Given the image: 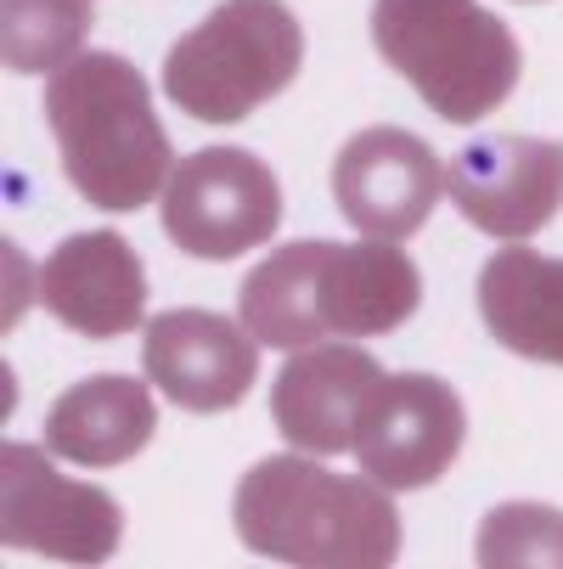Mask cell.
Masks as SVG:
<instances>
[{
    "instance_id": "13",
    "label": "cell",
    "mask_w": 563,
    "mask_h": 569,
    "mask_svg": "<svg viewBox=\"0 0 563 569\" xmlns=\"http://www.w3.org/2000/svg\"><path fill=\"white\" fill-rule=\"evenodd\" d=\"M40 305L79 339L147 328V271L124 231H79L40 266Z\"/></svg>"
},
{
    "instance_id": "7",
    "label": "cell",
    "mask_w": 563,
    "mask_h": 569,
    "mask_svg": "<svg viewBox=\"0 0 563 569\" xmlns=\"http://www.w3.org/2000/svg\"><path fill=\"white\" fill-rule=\"evenodd\" d=\"M468 440L462 395L434 372H383L366 395L355 429V457L383 491H423L434 485Z\"/></svg>"
},
{
    "instance_id": "10",
    "label": "cell",
    "mask_w": 563,
    "mask_h": 569,
    "mask_svg": "<svg viewBox=\"0 0 563 569\" xmlns=\"http://www.w3.org/2000/svg\"><path fill=\"white\" fill-rule=\"evenodd\" d=\"M440 192H445V164L412 130L372 124L350 136L333 158V203L361 237L406 242L412 231H423Z\"/></svg>"
},
{
    "instance_id": "1",
    "label": "cell",
    "mask_w": 563,
    "mask_h": 569,
    "mask_svg": "<svg viewBox=\"0 0 563 569\" xmlns=\"http://www.w3.org/2000/svg\"><path fill=\"white\" fill-rule=\"evenodd\" d=\"M394 491L366 473H333L310 451L260 457L231 497V525L254 558L299 569H389L400 558Z\"/></svg>"
},
{
    "instance_id": "5",
    "label": "cell",
    "mask_w": 563,
    "mask_h": 569,
    "mask_svg": "<svg viewBox=\"0 0 563 569\" xmlns=\"http://www.w3.org/2000/svg\"><path fill=\"white\" fill-rule=\"evenodd\" d=\"M164 231L192 260H237L282 226V187L265 158L243 147H209L175 164L158 198Z\"/></svg>"
},
{
    "instance_id": "2",
    "label": "cell",
    "mask_w": 563,
    "mask_h": 569,
    "mask_svg": "<svg viewBox=\"0 0 563 569\" xmlns=\"http://www.w3.org/2000/svg\"><path fill=\"white\" fill-rule=\"evenodd\" d=\"M46 124L62 152V176L86 203L130 214L164 198L175 158L152 113L147 79L130 57L79 51L68 68H57L46 86Z\"/></svg>"
},
{
    "instance_id": "16",
    "label": "cell",
    "mask_w": 563,
    "mask_h": 569,
    "mask_svg": "<svg viewBox=\"0 0 563 569\" xmlns=\"http://www.w3.org/2000/svg\"><path fill=\"white\" fill-rule=\"evenodd\" d=\"M91 0H0V46L12 73H57L91 40Z\"/></svg>"
},
{
    "instance_id": "3",
    "label": "cell",
    "mask_w": 563,
    "mask_h": 569,
    "mask_svg": "<svg viewBox=\"0 0 563 569\" xmlns=\"http://www.w3.org/2000/svg\"><path fill=\"white\" fill-rule=\"evenodd\" d=\"M372 46L445 119H491L524 73L513 29L479 0H372Z\"/></svg>"
},
{
    "instance_id": "6",
    "label": "cell",
    "mask_w": 563,
    "mask_h": 569,
    "mask_svg": "<svg viewBox=\"0 0 563 569\" xmlns=\"http://www.w3.org/2000/svg\"><path fill=\"white\" fill-rule=\"evenodd\" d=\"M12 440L0 451V541L57 563H108L124 541V513L102 485H79L57 462Z\"/></svg>"
},
{
    "instance_id": "17",
    "label": "cell",
    "mask_w": 563,
    "mask_h": 569,
    "mask_svg": "<svg viewBox=\"0 0 563 569\" xmlns=\"http://www.w3.org/2000/svg\"><path fill=\"white\" fill-rule=\"evenodd\" d=\"M479 569H563V513L546 502H502L473 536Z\"/></svg>"
},
{
    "instance_id": "8",
    "label": "cell",
    "mask_w": 563,
    "mask_h": 569,
    "mask_svg": "<svg viewBox=\"0 0 563 569\" xmlns=\"http://www.w3.org/2000/svg\"><path fill=\"white\" fill-rule=\"evenodd\" d=\"M445 198L468 226L502 242L535 237L563 209V141L541 136H491L445 158Z\"/></svg>"
},
{
    "instance_id": "12",
    "label": "cell",
    "mask_w": 563,
    "mask_h": 569,
    "mask_svg": "<svg viewBox=\"0 0 563 569\" xmlns=\"http://www.w3.org/2000/svg\"><path fill=\"white\" fill-rule=\"evenodd\" d=\"M378 378H383V367L366 350H355V339L293 350L288 367L271 383L277 435L293 451H310V457L350 451L355 429H361V412H366V395L378 389Z\"/></svg>"
},
{
    "instance_id": "4",
    "label": "cell",
    "mask_w": 563,
    "mask_h": 569,
    "mask_svg": "<svg viewBox=\"0 0 563 569\" xmlns=\"http://www.w3.org/2000/svg\"><path fill=\"white\" fill-rule=\"evenodd\" d=\"M304 68V29L282 0H220L164 51V91L198 124H243Z\"/></svg>"
},
{
    "instance_id": "15",
    "label": "cell",
    "mask_w": 563,
    "mask_h": 569,
    "mask_svg": "<svg viewBox=\"0 0 563 569\" xmlns=\"http://www.w3.org/2000/svg\"><path fill=\"white\" fill-rule=\"evenodd\" d=\"M479 316L502 350L541 367H563V260L507 242L479 271Z\"/></svg>"
},
{
    "instance_id": "9",
    "label": "cell",
    "mask_w": 563,
    "mask_h": 569,
    "mask_svg": "<svg viewBox=\"0 0 563 569\" xmlns=\"http://www.w3.org/2000/svg\"><path fill=\"white\" fill-rule=\"evenodd\" d=\"M141 367L181 412H231L260 378V339L243 328V316L164 310L141 328Z\"/></svg>"
},
{
    "instance_id": "11",
    "label": "cell",
    "mask_w": 563,
    "mask_h": 569,
    "mask_svg": "<svg viewBox=\"0 0 563 569\" xmlns=\"http://www.w3.org/2000/svg\"><path fill=\"white\" fill-rule=\"evenodd\" d=\"M423 305L418 260L389 237L321 242L310 237V316L321 339H378L406 328Z\"/></svg>"
},
{
    "instance_id": "14",
    "label": "cell",
    "mask_w": 563,
    "mask_h": 569,
    "mask_svg": "<svg viewBox=\"0 0 563 569\" xmlns=\"http://www.w3.org/2000/svg\"><path fill=\"white\" fill-rule=\"evenodd\" d=\"M152 429H158V406L147 383L119 372L62 389L46 412V446L73 468H119L147 451Z\"/></svg>"
}]
</instances>
